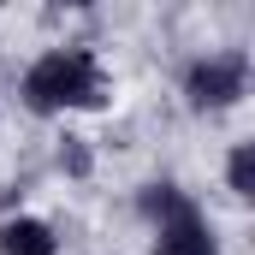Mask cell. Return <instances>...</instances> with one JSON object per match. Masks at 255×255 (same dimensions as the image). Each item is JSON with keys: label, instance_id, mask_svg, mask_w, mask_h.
<instances>
[{"label": "cell", "instance_id": "7a4b0ae2", "mask_svg": "<svg viewBox=\"0 0 255 255\" xmlns=\"http://www.w3.org/2000/svg\"><path fill=\"white\" fill-rule=\"evenodd\" d=\"M250 83V60L244 54H214V60H196L184 77V95L190 107H232Z\"/></svg>", "mask_w": 255, "mask_h": 255}, {"label": "cell", "instance_id": "3957f363", "mask_svg": "<svg viewBox=\"0 0 255 255\" xmlns=\"http://www.w3.org/2000/svg\"><path fill=\"white\" fill-rule=\"evenodd\" d=\"M154 255H220V244H214L208 220L190 208V214H178V220H166V226H160V238H154Z\"/></svg>", "mask_w": 255, "mask_h": 255}, {"label": "cell", "instance_id": "8992f818", "mask_svg": "<svg viewBox=\"0 0 255 255\" xmlns=\"http://www.w3.org/2000/svg\"><path fill=\"white\" fill-rule=\"evenodd\" d=\"M232 190H238V196H255V148H250V142L232 154Z\"/></svg>", "mask_w": 255, "mask_h": 255}, {"label": "cell", "instance_id": "5b68a950", "mask_svg": "<svg viewBox=\"0 0 255 255\" xmlns=\"http://www.w3.org/2000/svg\"><path fill=\"white\" fill-rule=\"evenodd\" d=\"M190 208H196V202L184 190H172V184H148V190H142V214H154L160 226L178 220V214H190Z\"/></svg>", "mask_w": 255, "mask_h": 255}, {"label": "cell", "instance_id": "6da1fadb", "mask_svg": "<svg viewBox=\"0 0 255 255\" xmlns=\"http://www.w3.org/2000/svg\"><path fill=\"white\" fill-rule=\"evenodd\" d=\"M101 65L89 48H54L24 71V101L36 113H65V107H95L101 101Z\"/></svg>", "mask_w": 255, "mask_h": 255}, {"label": "cell", "instance_id": "277c9868", "mask_svg": "<svg viewBox=\"0 0 255 255\" xmlns=\"http://www.w3.org/2000/svg\"><path fill=\"white\" fill-rule=\"evenodd\" d=\"M0 255H54V232L42 220H12L0 232Z\"/></svg>", "mask_w": 255, "mask_h": 255}]
</instances>
